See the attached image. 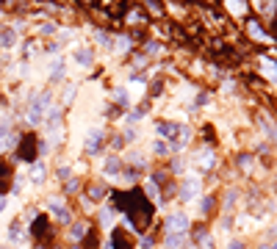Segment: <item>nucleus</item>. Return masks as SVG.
<instances>
[{
    "mask_svg": "<svg viewBox=\"0 0 277 249\" xmlns=\"http://www.w3.org/2000/svg\"><path fill=\"white\" fill-rule=\"evenodd\" d=\"M75 91H78V86H75V83H69L67 89H64V103H72V97H75Z\"/></svg>",
    "mask_w": 277,
    "mask_h": 249,
    "instance_id": "nucleus-22",
    "label": "nucleus"
},
{
    "mask_svg": "<svg viewBox=\"0 0 277 249\" xmlns=\"http://www.w3.org/2000/svg\"><path fill=\"white\" fill-rule=\"evenodd\" d=\"M111 249H131V238L125 230H114L111 233Z\"/></svg>",
    "mask_w": 277,
    "mask_h": 249,
    "instance_id": "nucleus-5",
    "label": "nucleus"
},
{
    "mask_svg": "<svg viewBox=\"0 0 277 249\" xmlns=\"http://www.w3.org/2000/svg\"><path fill=\"white\" fill-rule=\"evenodd\" d=\"M131 161H133V164H138V166H144V155H141V152H133Z\"/></svg>",
    "mask_w": 277,
    "mask_h": 249,
    "instance_id": "nucleus-32",
    "label": "nucleus"
},
{
    "mask_svg": "<svg viewBox=\"0 0 277 249\" xmlns=\"http://www.w3.org/2000/svg\"><path fill=\"white\" fill-rule=\"evenodd\" d=\"M83 233H86V224H83V221H78V224H72V230H69V238H72V241H81Z\"/></svg>",
    "mask_w": 277,
    "mask_h": 249,
    "instance_id": "nucleus-16",
    "label": "nucleus"
},
{
    "mask_svg": "<svg viewBox=\"0 0 277 249\" xmlns=\"http://www.w3.org/2000/svg\"><path fill=\"white\" fill-rule=\"evenodd\" d=\"M97 44H103V47H111L114 42H111V36H108V34H103V31H100V34H97Z\"/></svg>",
    "mask_w": 277,
    "mask_h": 249,
    "instance_id": "nucleus-26",
    "label": "nucleus"
},
{
    "mask_svg": "<svg viewBox=\"0 0 277 249\" xmlns=\"http://www.w3.org/2000/svg\"><path fill=\"white\" fill-rule=\"evenodd\" d=\"M45 111H50V94H47V91H42V94L34 97V103H31V108H28V122L39 124Z\"/></svg>",
    "mask_w": 277,
    "mask_h": 249,
    "instance_id": "nucleus-1",
    "label": "nucleus"
},
{
    "mask_svg": "<svg viewBox=\"0 0 277 249\" xmlns=\"http://www.w3.org/2000/svg\"><path fill=\"white\" fill-rule=\"evenodd\" d=\"M89 197H92V200H100V197H103V186H92L89 188Z\"/></svg>",
    "mask_w": 277,
    "mask_h": 249,
    "instance_id": "nucleus-29",
    "label": "nucleus"
},
{
    "mask_svg": "<svg viewBox=\"0 0 277 249\" xmlns=\"http://www.w3.org/2000/svg\"><path fill=\"white\" fill-rule=\"evenodd\" d=\"M114 100H117V105H128V103H131L128 89H122V86H119V89H114Z\"/></svg>",
    "mask_w": 277,
    "mask_h": 249,
    "instance_id": "nucleus-17",
    "label": "nucleus"
},
{
    "mask_svg": "<svg viewBox=\"0 0 277 249\" xmlns=\"http://www.w3.org/2000/svg\"><path fill=\"white\" fill-rule=\"evenodd\" d=\"M100 147H103V130H100V127H94V130H89V133H86L83 150L89 152V155H97V152H100Z\"/></svg>",
    "mask_w": 277,
    "mask_h": 249,
    "instance_id": "nucleus-2",
    "label": "nucleus"
},
{
    "mask_svg": "<svg viewBox=\"0 0 277 249\" xmlns=\"http://www.w3.org/2000/svg\"><path fill=\"white\" fill-rule=\"evenodd\" d=\"M147 197L161 202V194H158V188H155V183H147Z\"/></svg>",
    "mask_w": 277,
    "mask_h": 249,
    "instance_id": "nucleus-25",
    "label": "nucleus"
},
{
    "mask_svg": "<svg viewBox=\"0 0 277 249\" xmlns=\"http://www.w3.org/2000/svg\"><path fill=\"white\" fill-rule=\"evenodd\" d=\"M58 177H61V180L72 177V169H69V166H61V169H58Z\"/></svg>",
    "mask_w": 277,
    "mask_h": 249,
    "instance_id": "nucleus-31",
    "label": "nucleus"
},
{
    "mask_svg": "<svg viewBox=\"0 0 277 249\" xmlns=\"http://www.w3.org/2000/svg\"><path fill=\"white\" fill-rule=\"evenodd\" d=\"M188 230V216L186 213H172L166 219V233H186Z\"/></svg>",
    "mask_w": 277,
    "mask_h": 249,
    "instance_id": "nucleus-3",
    "label": "nucleus"
},
{
    "mask_svg": "<svg viewBox=\"0 0 277 249\" xmlns=\"http://www.w3.org/2000/svg\"><path fill=\"white\" fill-rule=\"evenodd\" d=\"M247 31L252 34V39H258V42H266V39H269V36H266V34L261 31V25H258V22H252V20L247 22Z\"/></svg>",
    "mask_w": 277,
    "mask_h": 249,
    "instance_id": "nucleus-14",
    "label": "nucleus"
},
{
    "mask_svg": "<svg viewBox=\"0 0 277 249\" xmlns=\"http://www.w3.org/2000/svg\"><path fill=\"white\" fill-rule=\"evenodd\" d=\"M166 247L169 249H183L186 247V233H166Z\"/></svg>",
    "mask_w": 277,
    "mask_h": 249,
    "instance_id": "nucleus-10",
    "label": "nucleus"
},
{
    "mask_svg": "<svg viewBox=\"0 0 277 249\" xmlns=\"http://www.w3.org/2000/svg\"><path fill=\"white\" fill-rule=\"evenodd\" d=\"M228 249H247V247H244L241 241H230V244H228Z\"/></svg>",
    "mask_w": 277,
    "mask_h": 249,
    "instance_id": "nucleus-35",
    "label": "nucleus"
},
{
    "mask_svg": "<svg viewBox=\"0 0 277 249\" xmlns=\"http://www.w3.org/2000/svg\"><path fill=\"white\" fill-rule=\"evenodd\" d=\"M263 72H266V75H272V78L277 81V67L269 61V58H263Z\"/></svg>",
    "mask_w": 277,
    "mask_h": 249,
    "instance_id": "nucleus-21",
    "label": "nucleus"
},
{
    "mask_svg": "<svg viewBox=\"0 0 277 249\" xmlns=\"http://www.w3.org/2000/svg\"><path fill=\"white\" fill-rule=\"evenodd\" d=\"M263 130L269 133V138H272V141H277V127H275L272 122H266V124H263Z\"/></svg>",
    "mask_w": 277,
    "mask_h": 249,
    "instance_id": "nucleus-28",
    "label": "nucleus"
},
{
    "mask_svg": "<svg viewBox=\"0 0 277 249\" xmlns=\"http://www.w3.org/2000/svg\"><path fill=\"white\" fill-rule=\"evenodd\" d=\"M144 64H147V58H144V55H136V61H133V67H144Z\"/></svg>",
    "mask_w": 277,
    "mask_h": 249,
    "instance_id": "nucleus-34",
    "label": "nucleus"
},
{
    "mask_svg": "<svg viewBox=\"0 0 277 249\" xmlns=\"http://www.w3.org/2000/svg\"><path fill=\"white\" fill-rule=\"evenodd\" d=\"M172 172H175V174L183 172V161H175V164H172Z\"/></svg>",
    "mask_w": 277,
    "mask_h": 249,
    "instance_id": "nucleus-33",
    "label": "nucleus"
},
{
    "mask_svg": "<svg viewBox=\"0 0 277 249\" xmlns=\"http://www.w3.org/2000/svg\"><path fill=\"white\" fill-rule=\"evenodd\" d=\"M275 8H277V0H263V14H266V17H272Z\"/></svg>",
    "mask_w": 277,
    "mask_h": 249,
    "instance_id": "nucleus-24",
    "label": "nucleus"
},
{
    "mask_svg": "<svg viewBox=\"0 0 277 249\" xmlns=\"http://www.w3.org/2000/svg\"><path fill=\"white\" fill-rule=\"evenodd\" d=\"M152 152H155V155H166V152H169V144H166V141H161V138H155V141H152Z\"/></svg>",
    "mask_w": 277,
    "mask_h": 249,
    "instance_id": "nucleus-19",
    "label": "nucleus"
},
{
    "mask_svg": "<svg viewBox=\"0 0 277 249\" xmlns=\"http://www.w3.org/2000/svg\"><path fill=\"white\" fill-rule=\"evenodd\" d=\"M8 241H11V244L20 241V221H14L11 227H8Z\"/></svg>",
    "mask_w": 277,
    "mask_h": 249,
    "instance_id": "nucleus-20",
    "label": "nucleus"
},
{
    "mask_svg": "<svg viewBox=\"0 0 277 249\" xmlns=\"http://www.w3.org/2000/svg\"><path fill=\"white\" fill-rule=\"evenodd\" d=\"M58 28L53 25V22H47V25H42V36H50V34H55Z\"/></svg>",
    "mask_w": 277,
    "mask_h": 249,
    "instance_id": "nucleus-30",
    "label": "nucleus"
},
{
    "mask_svg": "<svg viewBox=\"0 0 277 249\" xmlns=\"http://www.w3.org/2000/svg\"><path fill=\"white\" fill-rule=\"evenodd\" d=\"M47 233H50L47 221H45V219H36L34 221V235H36V238H47Z\"/></svg>",
    "mask_w": 277,
    "mask_h": 249,
    "instance_id": "nucleus-15",
    "label": "nucleus"
},
{
    "mask_svg": "<svg viewBox=\"0 0 277 249\" xmlns=\"http://www.w3.org/2000/svg\"><path fill=\"white\" fill-rule=\"evenodd\" d=\"M128 47H131V39H128V36H119V39H117V50L122 53V50H128Z\"/></svg>",
    "mask_w": 277,
    "mask_h": 249,
    "instance_id": "nucleus-27",
    "label": "nucleus"
},
{
    "mask_svg": "<svg viewBox=\"0 0 277 249\" xmlns=\"http://www.w3.org/2000/svg\"><path fill=\"white\" fill-rule=\"evenodd\" d=\"M8 208V202H6V197H0V213H3V210H6Z\"/></svg>",
    "mask_w": 277,
    "mask_h": 249,
    "instance_id": "nucleus-36",
    "label": "nucleus"
},
{
    "mask_svg": "<svg viewBox=\"0 0 277 249\" xmlns=\"http://www.w3.org/2000/svg\"><path fill=\"white\" fill-rule=\"evenodd\" d=\"M92 61H94V53H92V47L75 50V64H78V67H92Z\"/></svg>",
    "mask_w": 277,
    "mask_h": 249,
    "instance_id": "nucleus-7",
    "label": "nucleus"
},
{
    "mask_svg": "<svg viewBox=\"0 0 277 249\" xmlns=\"http://www.w3.org/2000/svg\"><path fill=\"white\" fill-rule=\"evenodd\" d=\"M197 191H200V180H197V177H186V180H183V186H180V200H183V202L194 200Z\"/></svg>",
    "mask_w": 277,
    "mask_h": 249,
    "instance_id": "nucleus-4",
    "label": "nucleus"
},
{
    "mask_svg": "<svg viewBox=\"0 0 277 249\" xmlns=\"http://www.w3.org/2000/svg\"><path fill=\"white\" fill-rule=\"evenodd\" d=\"M31 180H34V183H42V180H45V164H34V169H31Z\"/></svg>",
    "mask_w": 277,
    "mask_h": 249,
    "instance_id": "nucleus-18",
    "label": "nucleus"
},
{
    "mask_svg": "<svg viewBox=\"0 0 277 249\" xmlns=\"http://www.w3.org/2000/svg\"><path fill=\"white\" fill-rule=\"evenodd\" d=\"M225 6L233 14H247V0H225Z\"/></svg>",
    "mask_w": 277,
    "mask_h": 249,
    "instance_id": "nucleus-13",
    "label": "nucleus"
},
{
    "mask_svg": "<svg viewBox=\"0 0 277 249\" xmlns=\"http://www.w3.org/2000/svg\"><path fill=\"white\" fill-rule=\"evenodd\" d=\"M103 172L108 174V177H117V174L122 172V161H119V158H114V155H111V158H105Z\"/></svg>",
    "mask_w": 277,
    "mask_h": 249,
    "instance_id": "nucleus-9",
    "label": "nucleus"
},
{
    "mask_svg": "<svg viewBox=\"0 0 277 249\" xmlns=\"http://www.w3.org/2000/svg\"><path fill=\"white\" fill-rule=\"evenodd\" d=\"M200 210L202 213H211V210H214V197H205V200L200 202Z\"/></svg>",
    "mask_w": 277,
    "mask_h": 249,
    "instance_id": "nucleus-23",
    "label": "nucleus"
},
{
    "mask_svg": "<svg viewBox=\"0 0 277 249\" xmlns=\"http://www.w3.org/2000/svg\"><path fill=\"white\" fill-rule=\"evenodd\" d=\"M272 249H277V241H275V244H272Z\"/></svg>",
    "mask_w": 277,
    "mask_h": 249,
    "instance_id": "nucleus-37",
    "label": "nucleus"
},
{
    "mask_svg": "<svg viewBox=\"0 0 277 249\" xmlns=\"http://www.w3.org/2000/svg\"><path fill=\"white\" fill-rule=\"evenodd\" d=\"M47 208H50V210H55V216H58V219H61V221H69V210H67V208H64V200H58V197H53V200L47 202Z\"/></svg>",
    "mask_w": 277,
    "mask_h": 249,
    "instance_id": "nucleus-8",
    "label": "nucleus"
},
{
    "mask_svg": "<svg viewBox=\"0 0 277 249\" xmlns=\"http://www.w3.org/2000/svg\"><path fill=\"white\" fill-rule=\"evenodd\" d=\"M197 164H200L202 169H211V166H214V152L208 150V147H205V150H200V152H197Z\"/></svg>",
    "mask_w": 277,
    "mask_h": 249,
    "instance_id": "nucleus-12",
    "label": "nucleus"
},
{
    "mask_svg": "<svg viewBox=\"0 0 277 249\" xmlns=\"http://www.w3.org/2000/svg\"><path fill=\"white\" fill-rule=\"evenodd\" d=\"M14 44H17V31H14V28H3V31H0V47L11 50Z\"/></svg>",
    "mask_w": 277,
    "mask_h": 249,
    "instance_id": "nucleus-6",
    "label": "nucleus"
},
{
    "mask_svg": "<svg viewBox=\"0 0 277 249\" xmlns=\"http://www.w3.org/2000/svg\"><path fill=\"white\" fill-rule=\"evenodd\" d=\"M178 127H180V124H175V122H158V124H155V130H158L164 138H175V136H178Z\"/></svg>",
    "mask_w": 277,
    "mask_h": 249,
    "instance_id": "nucleus-11",
    "label": "nucleus"
}]
</instances>
